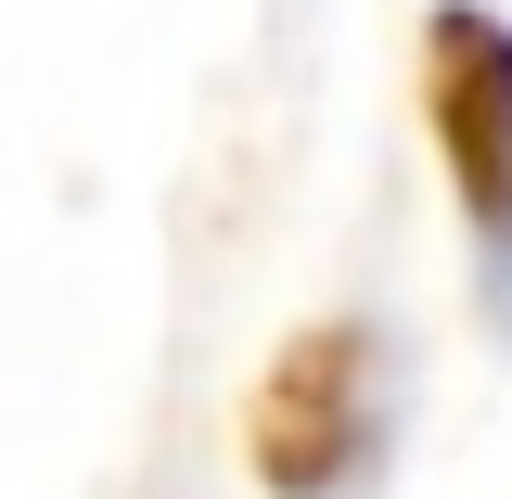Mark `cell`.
Returning a JSON list of instances; mask_svg holds the SVG:
<instances>
[{
    "label": "cell",
    "instance_id": "6da1fadb",
    "mask_svg": "<svg viewBox=\"0 0 512 499\" xmlns=\"http://www.w3.org/2000/svg\"><path fill=\"white\" fill-rule=\"evenodd\" d=\"M397 448V359L359 308L308 320L244 397V474L269 499H359Z\"/></svg>",
    "mask_w": 512,
    "mask_h": 499
},
{
    "label": "cell",
    "instance_id": "7a4b0ae2",
    "mask_svg": "<svg viewBox=\"0 0 512 499\" xmlns=\"http://www.w3.org/2000/svg\"><path fill=\"white\" fill-rule=\"evenodd\" d=\"M423 141L448 167V205H461V244H474V295L512 333V13L487 0H436L423 13Z\"/></svg>",
    "mask_w": 512,
    "mask_h": 499
}]
</instances>
